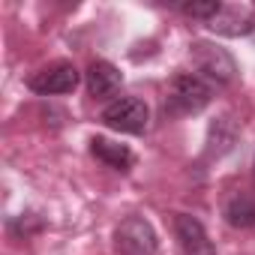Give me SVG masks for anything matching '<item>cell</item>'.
I'll use <instances>...</instances> for the list:
<instances>
[{"label": "cell", "instance_id": "12", "mask_svg": "<svg viewBox=\"0 0 255 255\" xmlns=\"http://www.w3.org/2000/svg\"><path fill=\"white\" fill-rule=\"evenodd\" d=\"M174 9H180V12L189 15V18L210 21V18L222 9V3H219V0H198V3H174Z\"/></svg>", "mask_w": 255, "mask_h": 255}, {"label": "cell", "instance_id": "7", "mask_svg": "<svg viewBox=\"0 0 255 255\" xmlns=\"http://www.w3.org/2000/svg\"><path fill=\"white\" fill-rule=\"evenodd\" d=\"M174 234L183 255H216V246L210 243L201 219H195L192 213H174Z\"/></svg>", "mask_w": 255, "mask_h": 255}, {"label": "cell", "instance_id": "13", "mask_svg": "<svg viewBox=\"0 0 255 255\" xmlns=\"http://www.w3.org/2000/svg\"><path fill=\"white\" fill-rule=\"evenodd\" d=\"M252 180H255V156H252Z\"/></svg>", "mask_w": 255, "mask_h": 255}, {"label": "cell", "instance_id": "4", "mask_svg": "<svg viewBox=\"0 0 255 255\" xmlns=\"http://www.w3.org/2000/svg\"><path fill=\"white\" fill-rule=\"evenodd\" d=\"M114 246L120 255H156L159 240L144 216H126L114 228Z\"/></svg>", "mask_w": 255, "mask_h": 255}, {"label": "cell", "instance_id": "5", "mask_svg": "<svg viewBox=\"0 0 255 255\" xmlns=\"http://www.w3.org/2000/svg\"><path fill=\"white\" fill-rule=\"evenodd\" d=\"M81 81V72L66 63V60H57L51 66H42L39 72H33L27 78V87L39 96H54V93H72Z\"/></svg>", "mask_w": 255, "mask_h": 255}, {"label": "cell", "instance_id": "10", "mask_svg": "<svg viewBox=\"0 0 255 255\" xmlns=\"http://www.w3.org/2000/svg\"><path fill=\"white\" fill-rule=\"evenodd\" d=\"M90 153L99 159V162H105L108 168H114V171H129L132 165H135V153L126 147V144H114V141H108V138H90Z\"/></svg>", "mask_w": 255, "mask_h": 255}, {"label": "cell", "instance_id": "1", "mask_svg": "<svg viewBox=\"0 0 255 255\" xmlns=\"http://www.w3.org/2000/svg\"><path fill=\"white\" fill-rule=\"evenodd\" d=\"M213 84L204 81L198 72H177L165 93V111L168 114H198L210 105Z\"/></svg>", "mask_w": 255, "mask_h": 255}, {"label": "cell", "instance_id": "8", "mask_svg": "<svg viewBox=\"0 0 255 255\" xmlns=\"http://www.w3.org/2000/svg\"><path fill=\"white\" fill-rule=\"evenodd\" d=\"M84 81H87V93H90L93 99H108V96H114V93L120 90L123 75H120V69H117L114 63H108V60H93V63L87 66V72H84Z\"/></svg>", "mask_w": 255, "mask_h": 255}, {"label": "cell", "instance_id": "2", "mask_svg": "<svg viewBox=\"0 0 255 255\" xmlns=\"http://www.w3.org/2000/svg\"><path fill=\"white\" fill-rule=\"evenodd\" d=\"M189 60H192V66L198 69V75H201L204 81H210L213 87H225V84H231L234 75H237L234 57H231L225 48H219L216 42H207V39H195V42L189 45Z\"/></svg>", "mask_w": 255, "mask_h": 255}, {"label": "cell", "instance_id": "11", "mask_svg": "<svg viewBox=\"0 0 255 255\" xmlns=\"http://www.w3.org/2000/svg\"><path fill=\"white\" fill-rule=\"evenodd\" d=\"M222 216L231 228H252L255 225V198L246 192H237L225 201Z\"/></svg>", "mask_w": 255, "mask_h": 255}, {"label": "cell", "instance_id": "6", "mask_svg": "<svg viewBox=\"0 0 255 255\" xmlns=\"http://www.w3.org/2000/svg\"><path fill=\"white\" fill-rule=\"evenodd\" d=\"M204 24L216 36H228V39L246 36L255 30V6L252 3H222V9Z\"/></svg>", "mask_w": 255, "mask_h": 255}, {"label": "cell", "instance_id": "9", "mask_svg": "<svg viewBox=\"0 0 255 255\" xmlns=\"http://www.w3.org/2000/svg\"><path fill=\"white\" fill-rule=\"evenodd\" d=\"M237 138H240L237 120H234L231 114L216 117V120L210 123V132H207V150H204V156H207V159H222L225 153L234 150Z\"/></svg>", "mask_w": 255, "mask_h": 255}, {"label": "cell", "instance_id": "3", "mask_svg": "<svg viewBox=\"0 0 255 255\" xmlns=\"http://www.w3.org/2000/svg\"><path fill=\"white\" fill-rule=\"evenodd\" d=\"M99 120L114 132H126V135H141L147 129L150 120V108L144 99L138 96H120L114 102H108L99 114Z\"/></svg>", "mask_w": 255, "mask_h": 255}]
</instances>
